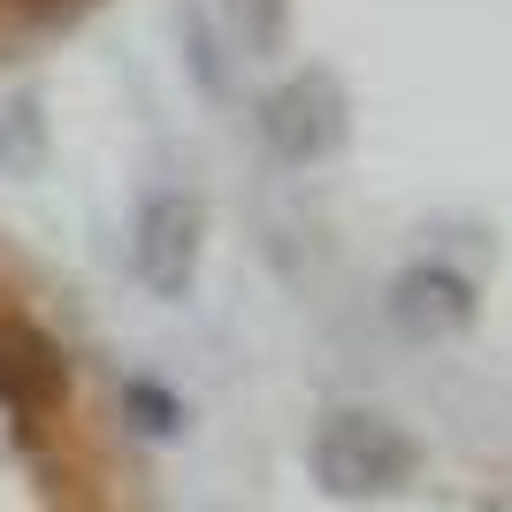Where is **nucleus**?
Instances as JSON below:
<instances>
[{
  "label": "nucleus",
  "mask_w": 512,
  "mask_h": 512,
  "mask_svg": "<svg viewBox=\"0 0 512 512\" xmlns=\"http://www.w3.org/2000/svg\"><path fill=\"white\" fill-rule=\"evenodd\" d=\"M344 130H352V107H344V85L329 69H299L260 100V138L283 161H329L344 146Z\"/></svg>",
  "instance_id": "nucleus-3"
},
{
  "label": "nucleus",
  "mask_w": 512,
  "mask_h": 512,
  "mask_svg": "<svg viewBox=\"0 0 512 512\" xmlns=\"http://www.w3.org/2000/svg\"><path fill=\"white\" fill-rule=\"evenodd\" d=\"M123 413L146 428V436H184V406H176L161 383H146V375H130V383H123Z\"/></svg>",
  "instance_id": "nucleus-6"
},
{
  "label": "nucleus",
  "mask_w": 512,
  "mask_h": 512,
  "mask_svg": "<svg viewBox=\"0 0 512 512\" xmlns=\"http://www.w3.org/2000/svg\"><path fill=\"white\" fill-rule=\"evenodd\" d=\"M199 245H207V214L192 192H153L130 230V268L153 299H192L199 283Z\"/></svg>",
  "instance_id": "nucleus-2"
},
{
  "label": "nucleus",
  "mask_w": 512,
  "mask_h": 512,
  "mask_svg": "<svg viewBox=\"0 0 512 512\" xmlns=\"http://www.w3.org/2000/svg\"><path fill=\"white\" fill-rule=\"evenodd\" d=\"M62 390H69V367L54 352V337L31 321H0V398L16 413H54Z\"/></svg>",
  "instance_id": "nucleus-4"
},
{
  "label": "nucleus",
  "mask_w": 512,
  "mask_h": 512,
  "mask_svg": "<svg viewBox=\"0 0 512 512\" xmlns=\"http://www.w3.org/2000/svg\"><path fill=\"white\" fill-rule=\"evenodd\" d=\"M390 314H398V329H413V337H451V329L474 321V291H467V276L421 260V268H406V276L390 283Z\"/></svg>",
  "instance_id": "nucleus-5"
},
{
  "label": "nucleus",
  "mask_w": 512,
  "mask_h": 512,
  "mask_svg": "<svg viewBox=\"0 0 512 512\" xmlns=\"http://www.w3.org/2000/svg\"><path fill=\"white\" fill-rule=\"evenodd\" d=\"M306 467H314V482H321L329 497L367 505V497L406 490L413 467H421V451H413V436L390 421V413H375V406H337V413H321L314 444H306Z\"/></svg>",
  "instance_id": "nucleus-1"
},
{
  "label": "nucleus",
  "mask_w": 512,
  "mask_h": 512,
  "mask_svg": "<svg viewBox=\"0 0 512 512\" xmlns=\"http://www.w3.org/2000/svg\"><path fill=\"white\" fill-rule=\"evenodd\" d=\"M283 16H291V0H230V23H237V39H245V54H276Z\"/></svg>",
  "instance_id": "nucleus-7"
}]
</instances>
